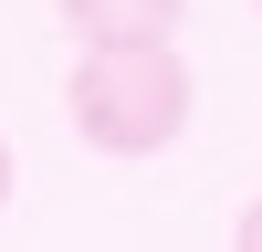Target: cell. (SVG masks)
I'll use <instances>...</instances> for the list:
<instances>
[{
	"label": "cell",
	"mask_w": 262,
	"mask_h": 252,
	"mask_svg": "<svg viewBox=\"0 0 262 252\" xmlns=\"http://www.w3.org/2000/svg\"><path fill=\"white\" fill-rule=\"evenodd\" d=\"M63 116L105 158H158L189 126V63H179V42H84L74 84H63Z\"/></svg>",
	"instance_id": "cell-1"
},
{
	"label": "cell",
	"mask_w": 262,
	"mask_h": 252,
	"mask_svg": "<svg viewBox=\"0 0 262 252\" xmlns=\"http://www.w3.org/2000/svg\"><path fill=\"white\" fill-rule=\"evenodd\" d=\"M0 210H11V137H0Z\"/></svg>",
	"instance_id": "cell-4"
},
{
	"label": "cell",
	"mask_w": 262,
	"mask_h": 252,
	"mask_svg": "<svg viewBox=\"0 0 262 252\" xmlns=\"http://www.w3.org/2000/svg\"><path fill=\"white\" fill-rule=\"evenodd\" d=\"M252 11H262V0H252Z\"/></svg>",
	"instance_id": "cell-5"
},
{
	"label": "cell",
	"mask_w": 262,
	"mask_h": 252,
	"mask_svg": "<svg viewBox=\"0 0 262 252\" xmlns=\"http://www.w3.org/2000/svg\"><path fill=\"white\" fill-rule=\"evenodd\" d=\"M231 252H262V200L242 210V231H231Z\"/></svg>",
	"instance_id": "cell-3"
},
{
	"label": "cell",
	"mask_w": 262,
	"mask_h": 252,
	"mask_svg": "<svg viewBox=\"0 0 262 252\" xmlns=\"http://www.w3.org/2000/svg\"><path fill=\"white\" fill-rule=\"evenodd\" d=\"M74 42H168L189 21V0H53Z\"/></svg>",
	"instance_id": "cell-2"
}]
</instances>
